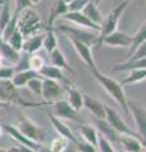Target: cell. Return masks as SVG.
<instances>
[{
	"mask_svg": "<svg viewBox=\"0 0 146 152\" xmlns=\"http://www.w3.org/2000/svg\"><path fill=\"white\" fill-rule=\"evenodd\" d=\"M90 74L93 75V77L97 80V83L104 89V91L121 107V109L123 110V113L126 114V115H130L128 104H127L128 99H127V96H126L125 89L121 85V83L114 80L113 77H111V76L101 72L99 69L95 70V71H92Z\"/></svg>",
	"mask_w": 146,
	"mask_h": 152,
	"instance_id": "obj_1",
	"label": "cell"
},
{
	"mask_svg": "<svg viewBox=\"0 0 146 152\" xmlns=\"http://www.w3.org/2000/svg\"><path fill=\"white\" fill-rule=\"evenodd\" d=\"M130 4V0H125V1L120 3L118 5H116L112 10L107 14V17L103 19L102 24H101V31H99V36H98V43L97 47L103 46V39L109 36L111 33L117 31V26H118V22L122 17V14L126 10L127 5Z\"/></svg>",
	"mask_w": 146,
	"mask_h": 152,
	"instance_id": "obj_2",
	"label": "cell"
},
{
	"mask_svg": "<svg viewBox=\"0 0 146 152\" xmlns=\"http://www.w3.org/2000/svg\"><path fill=\"white\" fill-rule=\"evenodd\" d=\"M19 89L13 85L12 80H0V105L5 104H14L18 107H37L42 104H36L24 100L19 95Z\"/></svg>",
	"mask_w": 146,
	"mask_h": 152,
	"instance_id": "obj_3",
	"label": "cell"
},
{
	"mask_svg": "<svg viewBox=\"0 0 146 152\" xmlns=\"http://www.w3.org/2000/svg\"><path fill=\"white\" fill-rule=\"evenodd\" d=\"M22 13V17L18 20V29L22 32L24 38L38 34V32L43 28L40 15L32 9H27Z\"/></svg>",
	"mask_w": 146,
	"mask_h": 152,
	"instance_id": "obj_4",
	"label": "cell"
},
{
	"mask_svg": "<svg viewBox=\"0 0 146 152\" xmlns=\"http://www.w3.org/2000/svg\"><path fill=\"white\" fill-rule=\"evenodd\" d=\"M57 29L65 33L67 38H74V39L81 42V43L87 45L89 47L97 46L98 43V36H99L98 32L85 29V28H79V27H70L65 24H60L57 27Z\"/></svg>",
	"mask_w": 146,
	"mask_h": 152,
	"instance_id": "obj_5",
	"label": "cell"
},
{
	"mask_svg": "<svg viewBox=\"0 0 146 152\" xmlns=\"http://www.w3.org/2000/svg\"><path fill=\"white\" fill-rule=\"evenodd\" d=\"M17 128L23 136H26L28 140H31L32 142H34V143L42 145V142L46 138V131L41 126L36 124L32 119L27 118L26 115L21 117Z\"/></svg>",
	"mask_w": 146,
	"mask_h": 152,
	"instance_id": "obj_6",
	"label": "cell"
},
{
	"mask_svg": "<svg viewBox=\"0 0 146 152\" xmlns=\"http://www.w3.org/2000/svg\"><path fill=\"white\" fill-rule=\"evenodd\" d=\"M106 121L113 129H114L118 134L121 136H134V137H140L137 133L134 132L131 128L127 126V123L122 118L121 114L114 110L113 108L106 105Z\"/></svg>",
	"mask_w": 146,
	"mask_h": 152,
	"instance_id": "obj_7",
	"label": "cell"
},
{
	"mask_svg": "<svg viewBox=\"0 0 146 152\" xmlns=\"http://www.w3.org/2000/svg\"><path fill=\"white\" fill-rule=\"evenodd\" d=\"M51 114H54L59 119H66V121H71L75 123L84 124V119L80 112H76L74 108L70 107V104L66 100H61L60 99V100L52 103Z\"/></svg>",
	"mask_w": 146,
	"mask_h": 152,
	"instance_id": "obj_8",
	"label": "cell"
},
{
	"mask_svg": "<svg viewBox=\"0 0 146 152\" xmlns=\"http://www.w3.org/2000/svg\"><path fill=\"white\" fill-rule=\"evenodd\" d=\"M127 104L130 115H132L136 124V133L142 138H146V108L136 100H128Z\"/></svg>",
	"mask_w": 146,
	"mask_h": 152,
	"instance_id": "obj_9",
	"label": "cell"
},
{
	"mask_svg": "<svg viewBox=\"0 0 146 152\" xmlns=\"http://www.w3.org/2000/svg\"><path fill=\"white\" fill-rule=\"evenodd\" d=\"M65 91V88L61 83H57L55 80L43 79V85H42V95L41 96L45 99L46 103L52 104L55 102L60 100Z\"/></svg>",
	"mask_w": 146,
	"mask_h": 152,
	"instance_id": "obj_10",
	"label": "cell"
},
{
	"mask_svg": "<svg viewBox=\"0 0 146 152\" xmlns=\"http://www.w3.org/2000/svg\"><path fill=\"white\" fill-rule=\"evenodd\" d=\"M69 41L71 42L73 47L75 48V51H76L79 57L83 60V62L88 66L89 71L92 72V71L98 70V66L95 64V61H94V57H93V53H92V47L84 45V43H81V42L74 39V38H69Z\"/></svg>",
	"mask_w": 146,
	"mask_h": 152,
	"instance_id": "obj_11",
	"label": "cell"
},
{
	"mask_svg": "<svg viewBox=\"0 0 146 152\" xmlns=\"http://www.w3.org/2000/svg\"><path fill=\"white\" fill-rule=\"evenodd\" d=\"M102 45H106L108 47H114V48H131L132 46V37L128 36L127 33L125 32H121L117 29L116 32L111 33L109 36H107L104 39H103V43Z\"/></svg>",
	"mask_w": 146,
	"mask_h": 152,
	"instance_id": "obj_12",
	"label": "cell"
},
{
	"mask_svg": "<svg viewBox=\"0 0 146 152\" xmlns=\"http://www.w3.org/2000/svg\"><path fill=\"white\" fill-rule=\"evenodd\" d=\"M61 18L70 22V23H74V24L79 26V28H85V29H90V31L98 32V33L101 31V26L94 24L90 19H89L87 15H84L81 12H67Z\"/></svg>",
	"mask_w": 146,
	"mask_h": 152,
	"instance_id": "obj_13",
	"label": "cell"
},
{
	"mask_svg": "<svg viewBox=\"0 0 146 152\" xmlns=\"http://www.w3.org/2000/svg\"><path fill=\"white\" fill-rule=\"evenodd\" d=\"M84 108L95 118V119H106V105L93 95L84 93Z\"/></svg>",
	"mask_w": 146,
	"mask_h": 152,
	"instance_id": "obj_14",
	"label": "cell"
},
{
	"mask_svg": "<svg viewBox=\"0 0 146 152\" xmlns=\"http://www.w3.org/2000/svg\"><path fill=\"white\" fill-rule=\"evenodd\" d=\"M48 119L51 122V124H52V127L55 128V131L57 132L59 136L64 137V138H66L69 142H73L74 145L76 143L79 138L74 134V132L70 129V127H67L62 121L59 119L57 117H55L54 114H51L50 112H48Z\"/></svg>",
	"mask_w": 146,
	"mask_h": 152,
	"instance_id": "obj_15",
	"label": "cell"
},
{
	"mask_svg": "<svg viewBox=\"0 0 146 152\" xmlns=\"http://www.w3.org/2000/svg\"><path fill=\"white\" fill-rule=\"evenodd\" d=\"M3 131H5L9 137H12L14 141L19 142V146H26V147H29V148H33L40 151V148L42 147V145L40 143H34L32 142L31 140H28L26 136H23L22 133L18 131V128L15 126H10V124H3Z\"/></svg>",
	"mask_w": 146,
	"mask_h": 152,
	"instance_id": "obj_16",
	"label": "cell"
},
{
	"mask_svg": "<svg viewBox=\"0 0 146 152\" xmlns=\"http://www.w3.org/2000/svg\"><path fill=\"white\" fill-rule=\"evenodd\" d=\"M38 74H40V76L42 79H50V80H55V81L61 83V84L62 83L69 84V80L65 77L62 70L56 67V66H54V65H45Z\"/></svg>",
	"mask_w": 146,
	"mask_h": 152,
	"instance_id": "obj_17",
	"label": "cell"
},
{
	"mask_svg": "<svg viewBox=\"0 0 146 152\" xmlns=\"http://www.w3.org/2000/svg\"><path fill=\"white\" fill-rule=\"evenodd\" d=\"M95 129L101 132V136H103L104 138H107L111 143H117L120 142V137L121 134H118L113 128L108 124L106 119H95Z\"/></svg>",
	"mask_w": 146,
	"mask_h": 152,
	"instance_id": "obj_18",
	"label": "cell"
},
{
	"mask_svg": "<svg viewBox=\"0 0 146 152\" xmlns=\"http://www.w3.org/2000/svg\"><path fill=\"white\" fill-rule=\"evenodd\" d=\"M118 145L125 152H142L144 146L140 141V137L134 136H121Z\"/></svg>",
	"mask_w": 146,
	"mask_h": 152,
	"instance_id": "obj_19",
	"label": "cell"
},
{
	"mask_svg": "<svg viewBox=\"0 0 146 152\" xmlns=\"http://www.w3.org/2000/svg\"><path fill=\"white\" fill-rule=\"evenodd\" d=\"M67 91V98L66 102L70 104V107L74 108L76 112H80L84 108V93L79 91L78 89H75L73 86H69L66 89Z\"/></svg>",
	"mask_w": 146,
	"mask_h": 152,
	"instance_id": "obj_20",
	"label": "cell"
},
{
	"mask_svg": "<svg viewBox=\"0 0 146 152\" xmlns=\"http://www.w3.org/2000/svg\"><path fill=\"white\" fill-rule=\"evenodd\" d=\"M79 133L81 136V140L90 143L92 146L97 147L98 146V138H99V134H98V131L90 124H80L79 126Z\"/></svg>",
	"mask_w": 146,
	"mask_h": 152,
	"instance_id": "obj_21",
	"label": "cell"
},
{
	"mask_svg": "<svg viewBox=\"0 0 146 152\" xmlns=\"http://www.w3.org/2000/svg\"><path fill=\"white\" fill-rule=\"evenodd\" d=\"M0 55L5 61H8L12 65H17L21 57V52H18L17 50H14L13 47L5 41L0 42Z\"/></svg>",
	"mask_w": 146,
	"mask_h": 152,
	"instance_id": "obj_22",
	"label": "cell"
},
{
	"mask_svg": "<svg viewBox=\"0 0 146 152\" xmlns=\"http://www.w3.org/2000/svg\"><path fill=\"white\" fill-rule=\"evenodd\" d=\"M37 76H40V74L36 72V71H33V70L19 71V72H15V75L13 76L12 83L17 89H21L23 86H26V85L29 83V80L37 77Z\"/></svg>",
	"mask_w": 146,
	"mask_h": 152,
	"instance_id": "obj_23",
	"label": "cell"
},
{
	"mask_svg": "<svg viewBox=\"0 0 146 152\" xmlns=\"http://www.w3.org/2000/svg\"><path fill=\"white\" fill-rule=\"evenodd\" d=\"M43 37L45 34H34V36H31V37H27L24 38V43H23V51L27 52V53H36L41 47L42 43H43Z\"/></svg>",
	"mask_w": 146,
	"mask_h": 152,
	"instance_id": "obj_24",
	"label": "cell"
},
{
	"mask_svg": "<svg viewBox=\"0 0 146 152\" xmlns=\"http://www.w3.org/2000/svg\"><path fill=\"white\" fill-rule=\"evenodd\" d=\"M50 58H51V64H52L54 66H56V67H59L61 70H66L71 74H75L74 69L67 64V61H66V58H65L62 51H61L59 47L50 53Z\"/></svg>",
	"mask_w": 146,
	"mask_h": 152,
	"instance_id": "obj_25",
	"label": "cell"
},
{
	"mask_svg": "<svg viewBox=\"0 0 146 152\" xmlns=\"http://www.w3.org/2000/svg\"><path fill=\"white\" fill-rule=\"evenodd\" d=\"M81 13L84 14V15H87L90 20L94 23V24H97V26H101L102 24V22H103V14L102 12L99 10V8H98V5L95 3H93V0L90 3H88L85 8L81 10Z\"/></svg>",
	"mask_w": 146,
	"mask_h": 152,
	"instance_id": "obj_26",
	"label": "cell"
},
{
	"mask_svg": "<svg viewBox=\"0 0 146 152\" xmlns=\"http://www.w3.org/2000/svg\"><path fill=\"white\" fill-rule=\"evenodd\" d=\"M69 12L67 9V4L64 0H56L52 9H51V14H50V19H48V24L47 28H52V24L57 18H61L64 14H66Z\"/></svg>",
	"mask_w": 146,
	"mask_h": 152,
	"instance_id": "obj_27",
	"label": "cell"
},
{
	"mask_svg": "<svg viewBox=\"0 0 146 152\" xmlns=\"http://www.w3.org/2000/svg\"><path fill=\"white\" fill-rule=\"evenodd\" d=\"M146 80V69H135L131 70L130 74L121 81V85H130V84H137Z\"/></svg>",
	"mask_w": 146,
	"mask_h": 152,
	"instance_id": "obj_28",
	"label": "cell"
},
{
	"mask_svg": "<svg viewBox=\"0 0 146 152\" xmlns=\"http://www.w3.org/2000/svg\"><path fill=\"white\" fill-rule=\"evenodd\" d=\"M135 69H146V57L142 60L134 61V62L125 61V62H122V64H117L113 66L112 71L113 72H121V71H131Z\"/></svg>",
	"mask_w": 146,
	"mask_h": 152,
	"instance_id": "obj_29",
	"label": "cell"
},
{
	"mask_svg": "<svg viewBox=\"0 0 146 152\" xmlns=\"http://www.w3.org/2000/svg\"><path fill=\"white\" fill-rule=\"evenodd\" d=\"M42 47L51 53L52 51H55L57 48V38H56V34L54 32V28H47V33L43 37V43H42Z\"/></svg>",
	"mask_w": 146,
	"mask_h": 152,
	"instance_id": "obj_30",
	"label": "cell"
},
{
	"mask_svg": "<svg viewBox=\"0 0 146 152\" xmlns=\"http://www.w3.org/2000/svg\"><path fill=\"white\" fill-rule=\"evenodd\" d=\"M145 41H146V20L140 26L139 31L135 33V36H132V46L128 50V56L132 55V52Z\"/></svg>",
	"mask_w": 146,
	"mask_h": 152,
	"instance_id": "obj_31",
	"label": "cell"
},
{
	"mask_svg": "<svg viewBox=\"0 0 146 152\" xmlns=\"http://www.w3.org/2000/svg\"><path fill=\"white\" fill-rule=\"evenodd\" d=\"M18 20H19V15L14 13L12 15V19L7 24V27L3 29V41L8 42V39L10 38V36L18 29Z\"/></svg>",
	"mask_w": 146,
	"mask_h": 152,
	"instance_id": "obj_32",
	"label": "cell"
},
{
	"mask_svg": "<svg viewBox=\"0 0 146 152\" xmlns=\"http://www.w3.org/2000/svg\"><path fill=\"white\" fill-rule=\"evenodd\" d=\"M69 143L70 142L66 138H64V137H61V136H57L51 141L48 148L51 150V152H65L67 150Z\"/></svg>",
	"mask_w": 146,
	"mask_h": 152,
	"instance_id": "obj_33",
	"label": "cell"
},
{
	"mask_svg": "<svg viewBox=\"0 0 146 152\" xmlns=\"http://www.w3.org/2000/svg\"><path fill=\"white\" fill-rule=\"evenodd\" d=\"M8 43L10 45L14 50H17L18 52L23 51V43H24V36L22 34V32L19 29H17L15 32L10 36V38L8 39Z\"/></svg>",
	"mask_w": 146,
	"mask_h": 152,
	"instance_id": "obj_34",
	"label": "cell"
},
{
	"mask_svg": "<svg viewBox=\"0 0 146 152\" xmlns=\"http://www.w3.org/2000/svg\"><path fill=\"white\" fill-rule=\"evenodd\" d=\"M42 85H43V79H42L41 76H37V77L29 80V83L26 85V88L33 95H36V96H41L42 95Z\"/></svg>",
	"mask_w": 146,
	"mask_h": 152,
	"instance_id": "obj_35",
	"label": "cell"
},
{
	"mask_svg": "<svg viewBox=\"0 0 146 152\" xmlns=\"http://www.w3.org/2000/svg\"><path fill=\"white\" fill-rule=\"evenodd\" d=\"M46 64H45V60L43 57L37 55V53H32L29 55V70H33L36 72H40L41 69Z\"/></svg>",
	"mask_w": 146,
	"mask_h": 152,
	"instance_id": "obj_36",
	"label": "cell"
},
{
	"mask_svg": "<svg viewBox=\"0 0 146 152\" xmlns=\"http://www.w3.org/2000/svg\"><path fill=\"white\" fill-rule=\"evenodd\" d=\"M10 19H12L10 9H9V4L5 1L3 4V9H1V13H0V29H1V34H3V29L7 27Z\"/></svg>",
	"mask_w": 146,
	"mask_h": 152,
	"instance_id": "obj_37",
	"label": "cell"
},
{
	"mask_svg": "<svg viewBox=\"0 0 146 152\" xmlns=\"http://www.w3.org/2000/svg\"><path fill=\"white\" fill-rule=\"evenodd\" d=\"M145 57H146V41L142 42V43L132 52V55L128 56L127 61H128V62H134V61L142 60V58H145Z\"/></svg>",
	"mask_w": 146,
	"mask_h": 152,
	"instance_id": "obj_38",
	"label": "cell"
},
{
	"mask_svg": "<svg viewBox=\"0 0 146 152\" xmlns=\"http://www.w3.org/2000/svg\"><path fill=\"white\" fill-rule=\"evenodd\" d=\"M14 69H15V72L29 70V53H27V52L23 51V53H21L19 61H18V64L14 66Z\"/></svg>",
	"mask_w": 146,
	"mask_h": 152,
	"instance_id": "obj_39",
	"label": "cell"
},
{
	"mask_svg": "<svg viewBox=\"0 0 146 152\" xmlns=\"http://www.w3.org/2000/svg\"><path fill=\"white\" fill-rule=\"evenodd\" d=\"M97 148L99 150V152H116L113 145L107 138H104L103 136H99V138H98V146H97Z\"/></svg>",
	"mask_w": 146,
	"mask_h": 152,
	"instance_id": "obj_40",
	"label": "cell"
},
{
	"mask_svg": "<svg viewBox=\"0 0 146 152\" xmlns=\"http://www.w3.org/2000/svg\"><path fill=\"white\" fill-rule=\"evenodd\" d=\"M75 148H76L78 152H98L97 151V147L92 146L90 143H88V142L83 141V140H78V142L75 143Z\"/></svg>",
	"mask_w": 146,
	"mask_h": 152,
	"instance_id": "obj_41",
	"label": "cell"
},
{
	"mask_svg": "<svg viewBox=\"0 0 146 152\" xmlns=\"http://www.w3.org/2000/svg\"><path fill=\"white\" fill-rule=\"evenodd\" d=\"M92 0H74L70 4H67L69 12H81L88 3H90Z\"/></svg>",
	"mask_w": 146,
	"mask_h": 152,
	"instance_id": "obj_42",
	"label": "cell"
},
{
	"mask_svg": "<svg viewBox=\"0 0 146 152\" xmlns=\"http://www.w3.org/2000/svg\"><path fill=\"white\" fill-rule=\"evenodd\" d=\"M14 75H15L14 66H3L0 69V80H12Z\"/></svg>",
	"mask_w": 146,
	"mask_h": 152,
	"instance_id": "obj_43",
	"label": "cell"
},
{
	"mask_svg": "<svg viewBox=\"0 0 146 152\" xmlns=\"http://www.w3.org/2000/svg\"><path fill=\"white\" fill-rule=\"evenodd\" d=\"M31 1L29 0H15V14H18V15H21L22 12L27 10V9L31 8Z\"/></svg>",
	"mask_w": 146,
	"mask_h": 152,
	"instance_id": "obj_44",
	"label": "cell"
},
{
	"mask_svg": "<svg viewBox=\"0 0 146 152\" xmlns=\"http://www.w3.org/2000/svg\"><path fill=\"white\" fill-rule=\"evenodd\" d=\"M22 152H38L37 150H33V148H29V147H26V146H19Z\"/></svg>",
	"mask_w": 146,
	"mask_h": 152,
	"instance_id": "obj_45",
	"label": "cell"
},
{
	"mask_svg": "<svg viewBox=\"0 0 146 152\" xmlns=\"http://www.w3.org/2000/svg\"><path fill=\"white\" fill-rule=\"evenodd\" d=\"M7 151L8 152H22L19 146H13V147H10V148H8Z\"/></svg>",
	"mask_w": 146,
	"mask_h": 152,
	"instance_id": "obj_46",
	"label": "cell"
},
{
	"mask_svg": "<svg viewBox=\"0 0 146 152\" xmlns=\"http://www.w3.org/2000/svg\"><path fill=\"white\" fill-rule=\"evenodd\" d=\"M140 141H141V143H142V146L146 148V138H142V137H140Z\"/></svg>",
	"mask_w": 146,
	"mask_h": 152,
	"instance_id": "obj_47",
	"label": "cell"
},
{
	"mask_svg": "<svg viewBox=\"0 0 146 152\" xmlns=\"http://www.w3.org/2000/svg\"><path fill=\"white\" fill-rule=\"evenodd\" d=\"M29 1H31L32 5H33V4H38V3L41 1V0H29Z\"/></svg>",
	"mask_w": 146,
	"mask_h": 152,
	"instance_id": "obj_48",
	"label": "cell"
},
{
	"mask_svg": "<svg viewBox=\"0 0 146 152\" xmlns=\"http://www.w3.org/2000/svg\"><path fill=\"white\" fill-rule=\"evenodd\" d=\"M1 134H3V123L0 121V137H1Z\"/></svg>",
	"mask_w": 146,
	"mask_h": 152,
	"instance_id": "obj_49",
	"label": "cell"
},
{
	"mask_svg": "<svg viewBox=\"0 0 146 152\" xmlns=\"http://www.w3.org/2000/svg\"><path fill=\"white\" fill-rule=\"evenodd\" d=\"M102 1H103V0H93V3H95L97 5H98V4H101Z\"/></svg>",
	"mask_w": 146,
	"mask_h": 152,
	"instance_id": "obj_50",
	"label": "cell"
},
{
	"mask_svg": "<svg viewBox=\"0 0 146 152\" xmlns=\"http://www.w3.org/2000/svg\"><path fill=\"white\" fill-rule=\"evenodd\" d=\"M64 1H65V3H66V4H70V3H71V1H74V0H64Z\"/></svg>",
	"mask_w": 146,
	"mask_h": 152,
	"instance_id": "obj_51",
	"label": "cell"
},
{
	"mask_svg": "<svg viewBox=\"0 0 146 152\" xmlns=\"http://www.w3.org/2000/svg\"><path fill=\"white\" fill-rule=\"evenodd\" d=\"M3 41V34H1V29H0V42Z\"/></svg>",
	"mask_w": 146,
	"mask_h": 152,
	"instance_id": "obj_52",
	"label": "cell"
},
{
	"mask_svg": "<svg viewBox=\"0 0 146 152\" xmlns=\"http://www.w3.org/2000/svg\"><path fill=\"white\" fill-rule=\"evenodd\" d=\"M0 152H8L7 150H4V148H0Z\"/></svg>",
	"mask_w": 146,
	"mask_h": 152,
	"instance_id": "obj_53",
	"label": "cell"
},
{
	"mask_svg": "<svg viewBox=\"0 0 146 152\" xmlns=\"http://www.w3.org/2000/svg\"><path fill=\"white\" fill-rule=\"evenodd\" d=\"M3 67V64H1V61H0V69H1Z\"/></svg>",
	"mask_w": 146,
	"mask_h": 152,
	"instance_id": "obj_54",
	"label": "cell"
},
{
	"mask_svg": "<svg viewBox=\"0 0 146 152\" xmlns=\"http://www.w3.org/2000/svg\"><path fill=\"white\" fill-rule=\"evenodd\" d=\"M0 57H1V55H0Z\"/></svg>",
	"mask_w": 146,
	"mask_h": 152,
	"instance_id": "obj_55",
	"label": "cell"
}]
</instances>
